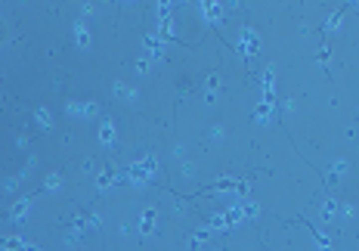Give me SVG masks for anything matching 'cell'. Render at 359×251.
<instances>
[{
  "label": "cell",
  "mask_w": 359,
  "mask_h": 251,
  "mask_svg": "<svg viewBox=\"0 0 359 251\" xmlns=\"http://www.w3.org/2000/svg\"><path fill=\"white\" fill-rule=\"evenodd\" d=\"M347 167H350V164H347V158H335L332 164H328V180H338L344 171H347Z\"/></svg>",
  "instance_id": "15"
},
{
  "label": "cell",
  "mask_w": 359,
  "mask_h": 251,
  "mask_svg": "<svg viewBox=\"0 0 359 251\" xmlns=\"http://www.w3.org/2000/svg\"><path fill=\"white\" fill-rule=\"evenodd\" d=\"M223 136H226V130L220 127V124H214V127L208 130V139H211V143H220V139H223Z\"/></svg>",
  "instance_id": "20"
},
{
  "label": "cell",
  "mask_w": 359,
  "mask_h": 251,
  "mask_svg": "<svg viewBox=\"0 0 359 251\" xmlns=\"http://www.w3.org/2000/svg\"><path fill=\"white\" fill-rule=\"evenodd\" d=\"M350 6V3H347ZM344 6V9H347ZM344 9H338V12H332V16H328V22H325V31H338V25H341V19H344Z\"/></svg>",
  "instance_id": "18"
},
{
  "label": "cell",
  "mask_w": 359,
  "mask_h": 251,
  "mask_svg": "<svg viewBox=\"0 0 359 251\" xmlns=\"http://www.w3.org/2000/svg\"><path fill=\"white\" fill-rule=\"evenodd\" d=\"M229 3H233V6H239V0H229Z\"/></svg>",
  "instance_id": "28"
},
{
  "label": "cell",
  "mask_w": 359,
  "mask_h": 251,
  "mask_svg": "<svg viewBox=\"0 0 359 251\" xmlns=\"http://www.w3.org/2000/svg\"><path fill=\"white\" fill-rule=\"evenodd\" d=\"M155 208H149L146 214H142V220H139V236H152L155 233Z\"/></svg>",
  "instance_id": "12"
},
{
  "label": "cell",
  "mask_w": 359,
  "mask_h": 251,
  "mask_svg": "<svg viewBox=\"0 0 359 251\" xmlns=\"http://www.w3.org/2000/svg\"><path fill=\"white\" fill-rule=\"evenodd\" d=\"M211 233H214V230H211V223H208V227H202L198 233H192V236H189V248H198V245H205Z\"/></svg>",
  "instance_id": "14"
},
{
  "label": "cell",
  "mask_w": 359,
  "mask_h": 251,
  "mask_svg": "<svg viewBox=\"0 0 359 251\" xmlns=\"http://www.w3.org/2000/svg\"><path fill=\"white\" fill-rule=\"evenodd\" d=\"M87 220H90V227H93V230H99V223H103V217H99V214H96V211H93V214H90V217H87Z\"/></svg>",
  "instance_id": "26"
},
{
  "label": "cell",
  "mask_w": 359,
  "mask_h": 251,
  "mask_svg": "<svg viewBox=\"0 0 359 251\" xmlns=\"http://www.w3.org/2000/svg\"><path fill=\"white\" fill-rule=\"evenodd\" d=\"M71 34H75V44H78L81 50H90V44H93V34H90V25L84 22V19H78V22H75Z\"/></svg>",
  "instance_id": "4"
},
{
  "label": "cell",
  "mask_w": 359,
  "mask_h": 251,
  "mask_svg": "<svg viewBox=\"0 0 359 251\" xmlns=\"http://www.w3.org/2000/svg\"><path fill=\"white\" fill-rule=\"evenodd\" d=\"M208 93H205V103H217V93H220V87H223V81H220V75H208Z\"/></svg>",
  "instance_id": "11"
},
{
  "label": "cell",
  "mask_w": 359,
  "mask_h": 251,
  "mask_svg": "<svg viewBox=\"0 0 359 251\" xmlns=\"http://www.w3.org/2000/svg\"><path fill=\"white\" fill-rule=\"evenodd\" d=\"M328 59H332V50L322 47V50H319V65H328Z\"/></svg>",
  "instance_id": "24"
},
{
  "label": "cell",
  "mask_w": 359,
  "mask_h": 251,
  "mask_svg": "<svg viewBox=\"0 0 359 251\" xmlns=\"http://www.w3.org/2000/svg\"><path fill=\"white\" fill-rule=\"evenodd\" d=\"M272 84H276V68L266 65V68H263V75H260V87H263V93L272 90Z\"/></svg>",
  "instance_id": "16"
},
{
  "label": "cell",
  "mask_w": 359,
  "mask_h": 251,
  "mask_svg": "<svg viewBox=\"0 0 359 251\" xmlns=\"http://www.w3.org/2000/svg\"><path fill=\"white\" fill-rule=\"evenodd\" d=\"M155 167H158V161H155V155L152 152H146L136 164H130L124 174H118V183H133V186H146L149 180L155 177Z\"/></svg>",
  "instance_id": "1"
},
{
  "label": "cell",
  "mask_w": 359,
  "mask_h": 251,
  "mask_svg": "<svg viewBox=\"0 0 359 251\" xmlns=\"http://www.w3.org/2000/svg\"><path fill=\"white\" fill-rule=\"evenodd\" d=\"M112 183H118V174H115V167H103V174L96 177V189H99V192H106Z\"/></svg>",
  "instance_id": "10"
},
{
  "label": "cell",
  "mask_w": 359,
  "mask_h": 251,
  "mask_svg": "<svg viewBox=\"0 0 359 251\" xmlns=\"http://www.w3.org/2000/svg\"><path fill=\"white\" fill-rule=\"evenodd\" d=\"M272 106H276V96H272V90H266L263 93V100L257 103V109H254V121H269L272 118Z\"/></svg>",
  "instance_id": "3"
},
{
  "label": "cell",
  "mask_w": 359,
  "mask_h": 251,
  "mask_svg": "<svg viewBox=\"0 0 359 251\" xmlns=\"http://www.w3.org/2000/svg\"><path fill=\"white\" fill-rule=\"evenodd\" d=\"M183 177H186V180L195 177V164H192V161H183Z\"/></svg>",
  "instance_id": "23"
},
{
  "label": "cell",
  "mask_w": 359,
  "mask_h": 251,
  "mask_svg": "<svg viewBox=\"0 0 359 251\" xmlns=\"http://www.w3.org/2000/svg\"><path fill=\"white\" fill-rule=\"evenodd\" d=\"M356 115H359V112H356Z\"/></svg>",
  "instance_id": "29"
},
{
  "label": "cell",
  "mask_w": 359,
  "mask_h": 251,
  "mask_svg": "<svg viewBox=\"0 0 359 251\" xmlns=\"http://www.w3.org/2000/svg\"><path fill=\"white\" fill-rule=\"evenodd\" d=\"M59 186H62V174H50L47 183H44V192H56Z\"/></svg>",
  "instance_id": "19"
},
{
  "label": "cell",
  "mask_w": 359,
  "mask_h": 251,
  "mask_svg": "<svg viewBox=\"0 0 359 251\" xmlns=\"http://www.w3.org/2000/svg\"><path fill=\"white\" fill-rule=\"evenodd\" d=\"M81 239H84V217H75L68 233H65V245H78Z\"/></svg>",
  "instance_id": "8"
},
{
  "label": "cell",
  "mask_w": 359,
  "mask_h": 251,
  "mask_svg": "<svg viewBox=\"0 0 359 251\" xmlns=\"http://www.w3.org/2000/svg\"><path fill=\"white\" fill-rule=\"evenodd\" d=\"M174 155H177V158L183 161V158H186V149H183V146H174Z\"/></svg>",
  "instance_id": "27"
},
{
  "label": "cell",
  "mask_w": 359,
  "mask_h": 251,
  "mask_svg": "<svg viewBox=\"0 0 359 251\" xmlns=\"http://www.w3.org/2000/svg\"><path fill=\"white\" fill-rule=\"evenodd\" d=\"M112 93L121 96V100H127V103L136 100V87H130V84H124V81H115V84H112Z\"/></svg>",
  "instance_id": "9"
},
{
  "label": "cell",
  "mask_w": 359,
  "mask_h": 251,
  "mask_svg": "<svg viewBox=\"0 0 359 251\" xmlns=\"http://www.w3.org/2000/svg\"><path fill=\"white\" fill-rule=\"evenodd\" d=\"M149 68H152V59H149V56H139V59H136V72L142 75V72H149Z\"/></svg>",
  "instance_id": "22"
},
{
  "label": "cell",
  "mask_w": 359,
  "mask_h": 251,
  "mask_svg": "<svg viewBox=\"0 0 359 251\" xmlns=\"http://www.w3.org/2000/svg\"><path fill=\"white\" fill-rule=\"evenodd\" d=\"M174 211H177V214H180V217H183V214H186V211H189V208H186V202H183V199H180V195H177V202H174Z\"/></svg>",
  "instance_id": "25"
},
{
  "label": "cell",
  "mask_w": 359,
  "mask_h": 251,
  "mask_svg": "<svg viewBox=\"0 0 359 251\" xmlns=\"http://www.w3.org/2000/svg\"><path fill=\"white\" fill-rule=\"evenodd\" d=\"M34 199H37V195H28V199L16 202V205H12V211H9V217L16 220V223H22V220H25V214L31 211V205H34Z\"/></svg>",
  "instance_id": "7"
},
{
  "label": "cell",
  "mask_w": 359,
  "mask_h": 251,
  "mask_svg": "<svg viewBox=\"0 0 359 251\" xmlns=\"http://www.w3.org/2000/svg\"><path fill=\"white\" fill-rule=\"evenodd\" d=\"M96 103H65V115H71V118H93L96 115Z\"/></svg>",
  "instance_id": "2"
},
{
  "label": "cell",
  "mask_w": 359,
  "mask_h": 251,
  "mask_svg": "<svg viewBox=\"0 0 359 251\" xmlns=\"http://www.w3.org/2000/svg\"><path fill=\"white\" fill-rule=\"evenodd\" d=\"M319 214H322V220H325V223H335V220H338V199H325Z\"/></svg>",
  "instance_id": "13"
},
{
  "label": "cell",
  "mask_w": 359,
  "mask_h": 251,
  "mask_svg": "<svg viewBox=\"0 0 359 251\" xmlns=\"http://www.w3.org/2000/svg\"><path fill=\"white\" fill-rule=\"evenodd\" d=\"M353 214H356L353 205H338V220H347V217H353Z\"/></svg>",
  "instance_id": "21"
},
{
  "label": "cell",
  "mask_w": 359,
  "mask_h": 251,
  "mask_svg": "<svg viewBox=\"0 0 359 251\" xmlns=\"http://www.w3.org/2000/svg\"><path fill=\"white\" fill-rule=\"evenodd\" d=\"M115 139H118V127H115L112 118H106L103 124H99V143H103V146H115Z\"/></svg>",
  "instance_id": "6"
},
{
  "label": "cell",
  "mask_w": 359,
  "mask_h": 251,
  "mask_svg": "<svg viewBox=\"0 0 359 251\" xmlns=\"http://www.w3.org/2000/svg\"><path fill=\"white\" fill-rule=\"evenodd\" d=\"M257 44H260L257 34L251 31V28H245V31H241V40H239V56H241V59H248V56L257 50Z\"/></svg>",
  "instance_id": "5"
},
{
  "label": "cell",
  "mask_w": 359,
  "mask_h": 251,
  "mask_svg": "<svg viewBox=\"0 0 359 251\" xmlns=\"http://www.w3.org/2000/svg\"><path fill=\"white\" fill-rule=\"evenodd\" d=\"M34 118H37V127H40V130H50V127H53V115H50V109H37V115H34Z\"/></svg>",
  "instance_id": "17"
}]
</instances>
